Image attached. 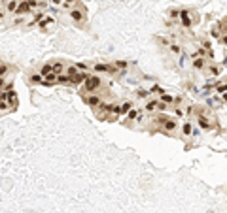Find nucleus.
I'll return each instance as SVG.
<instances>
[{"mask_svg": "<svg viewBox=\"0 0 227 213\" xmlns=\"http://www.w3.org/2000/svg\"><path fill=\"white\" fill-rule=\"evenodd\" d=\"M100 87V77L97 76H87V79L83 81V91L85 92H93Z\"/></svg>", "mask_w": 227, "mask_h": 213, "instance_id": "nucleus-1", "label": "nucleus"}, {"mask_svg": "<svg viewBox=\"0 0 227 213\" xmlns=\"http://www.w3.org/2000/svg\"><path fill=\"white\" fill-rule=\"evenodd\" d=\"M159 124L165 128V130H176V121L174 119H167V117H159Z\"/></svg>", "mask_w": 227, "mask_h": 213, "instance_id": "nucleus-2", "label": "nucleus"}, {"mask_svg": "<svg viewBox=\"0 0 227 213\" xmlns=\"http://www.w3.org/2000/svg\"><path fill=\"white\" fill-rule=\"evenodd\" d=\"M197 123H199V126L203 128V130H208V128H212V124H210V121H208V119H206V117L203 115V113H201V115H199Z\"/></svg>", "mask_w": 227, "mask_h": 213, "instance_id": "nucleus-3", "label": "nucleus"}, {"mask_svg": "<svg viewBox=\"0 0 227 213\" xmlns=\"http://www.w3.org/2000/svg\"><path fill=\"white\" fill-rule=\"evenodd\" d=\"M30 4L29 2H21V4H17V8H15V12L17 13H27V12H30Z\"/></svg>", "mask_w": 227, "mask_h": 213, "instance_id": "nucleus-4", "label": "nucleus"}, {"mask_svg": "<svg viewBox=\"0 0 227 213\" xmlns=\"http://www.w3.org/2000/svg\"><path fill=\"white\" fill-rule=\"evenodd\" d=\"M100 108L106 111H112V113H119V106L117 104H106V106H100Z\"/></svg>", "mask_w": 227, "mask_h": 213, "instance_id": "nucleus-5", "label": "nucleus"}, {"mask_svg": "<svg viewBox=\"0 0 227 213\" xmlns=\"http://www.w3.org/2000/svg\"><path fill=\"white\" fill-rule=\"evenodd\" d=\"M95 70L97 72H112V70H116V68H112V66H108V64H100V62H97Z\"/></svg>", "mask_w": 227, "mask_h": 213, "instance_id": "nucleus-6", "label": "nucleus"}, {"mask_svg": "<svg viewBox=\"0 0 227 213\" xmlns=\"http://www.w3.org/2000/svg\"><path fill=\"white\" fill-rule=\"evenodd\" d=\"M133 110V102H123L119 106V113H129Z\"/></svg>", "mask_w": 227, "mask_h": 213, "instance_id": "nucleus-7", "label": "nucleus"}, {"mask_svg": "<svg viewBox=\"0 0 227 213\" xmlns=\"http://www.w3.org/2000/svg\"><path fill=\"white\" fill-rule=\"evenodd\" d=\"M85 102L89 104V106H100V98L99 96H87Z\"/></svg>", "mask_w": 227, "mask_h": 213, "instance_id": "nucleus-8", "label": "nucleus"}, {"mask_svg": "<svg viewBox=\"0 0 227 213\" xmlns=\"http://www.w3.org/2000/svg\"><path fill=\"white\" fill-rule=\"evenodd\" d=\"M178 15L182 17L184 27H189V25H191V19H189V13H187V12H182V13H178Z\"/></svg>", "mask_w": 227, "mask_h": 213, "instance_id": "nucleus-9", "label": "nucleus"}, {"mask_svg": "<svg viewBox=\"0 0 227 213\" xmlns=\"http://www.w3.org/2000/svg\"><path fill=\"white\" fill-rule=\"evenodd\" d=\"M70 17L74 19V21H81V19H83V13H81L80 9H72V12H70Z\"/></svg>", "mask_w": 227, "mask_h": 213, "instance_id": "nucleus-10", "label": "nucleus"}, {"mask_svg": "<svg viewBox=\"0 0 227 213\" xmlns=\"http://www.w3.org/2000/svg\"><path fill=\"white\" fill-rule=\"evenodd\" d=\"M51 70H53V74L59 76L61 72H63V62H55V64H51Z\"/></svg>", "mask_w": 227, "mask_h": 213, "instance_id": "nucleus-11", "label": "nucleus"}, {"mask_svg": "<svg viewBox=\"0 0 227 213\" xmlns=\"http://www.w3.org/2000/svg\"><path fill=\"white\" fill-rule=\"evenodd\" d=\"M193 66H195L197 70H201V68H204V66H206V60H204V59H195V60H193Z\"/></svg>", "mask_w": 227, "mask_h": 213, "instance_id": "nucleus-12", "label": "nucleus"}, {"mask_svg": "<svg viewBox=\"0 0 227 213\" xmlns=\"http://www.w3.org/2000/svg\"><path fill=\"white\" fill-rule=\"evenodd\" d=\"M157 104H159V100H152V102H149L148 106H146V110H148V111H153V110H157Z\"/></svg>", "mask_w": 227, "mask_h": 213, "instance_id": "nucleus-13", "label": "nucleus"}, {"mask_svg": "<svg viewBox=\"0 0 227 213\" xmlns=\"http://www.w3.org/2000/svg\"><path fill=\"white\" fill-rule=\"evenodd\" d=\"M49 72H53V70H51V64H45V66H44V68H42V72H40V76H42V77H44V76H48V74H49Z\"/></svg>", "mask_w": 227, "mask_h": 213, "instance_id": "nucleus-14", "label": "nucleus"}, {"mask_svg": "<svg viewBox=\"0 0 227 213\" xmlns=\"http://www.w3.org/2000/svg\"><path fill=\"white\" fill-rule=\"evenodd\" d=\"M30 81H32V83H42V76H40V74L30 76Z\"/></svg>", "mask_w": 227, "mask_h": 213, "instance_id": "nucleus-15", "label": "nucleus"}, {"mask_svg": "<svg viewBox=\"0 0 227 213\" xmlns=\"http://www.w3.org/2000/svg\"><path fill=\"white\" fill-rule=\"evenodd\" d=\"M184 134H185V136H189V134H191V123H185L184 124Z\"/></svg>", "mask_w": 227, "mask_h": 213, "instance_id": "nucleus-16", "label": "nucleus"}, {"mask_svg": "<svg viewBox=\"0 0 227 213\" xmlns=\"http://www.w3.org/2000/svg\"><path fill=\"white\" fill-rule=\"evenodd\" d=\"M136 95L140 96V98H148V96H149V91H146V89H140V91L136 92Z\"/></svg>", "mask_w": 227, "mask_h": 213, "instance_id": "nucleus-17", "label": "nucleus"}, {"mask_svg": "<svg viewBox=\"0 0 227 213\" xmlns=\"http://www.w3.org/2000/svg\"><path fill=\"white\" fill-rule=\"evenodd\" d=\"M15 8H17V2H15V0L8 2V12H15Z\"/></svg>", "mask_w": 227, "mask_h": 213, "instance_id": "nucleus-18", "label": "nucleus"}, {"mask_svg": "<svg viewBox=\"0 0 227 213\" xmlns=\"http://www.w3.org/2000/svg\"><path fill=\"white\" fill-rule=\"evenodd\" d=\"M114 68H127V62L125 60H117L116 64H114Z\"/></svg>", "mask_w": 227, "mask_h": 213, "instance_id": "nucleus-19", "label": "nucleus"}, {"mask_svg": "<svg viewBox=\"0 0 227 213\" xmlns=\"http://www.w3.org/2000/svg\"><path fill=\"white\" fill-rule=\"evenodd\" d=\"M74 68H76V70H83V72H85V70H87V64H85V62H78V64H76Z\"/></svg>", "mask_w": 227, "mask_h": 213, "instance_id": "nucleus-20", "label": "nucleus"}, {"mask_svg": "<svg viewBox=\"0 0 227 213\" xmlns=\"http://www.w3.org/2000/svg\"><path fill=\"white\" fill-rule=\"evenodd\" d=\"M165 102H174V98L172 96H168V95H165V92H163V104Z\"/></svg>", "mask_w": 227, "mask_h": 213, "instance_id": "nucleus-21", "label": "nucleus"}, {"mask_svg": "<svg viewBox=\"0 0 227 213\" xmlns=\"http://www.w3.org/2000/svg\"><path fill=\"white\" fill-rule=\"evenodd\" d=\"M170 51H172V53H180V47L178 45H170Z\"/></svg>", "mask_w": 227, "mask_h": 213, "instance_id": "nucleus-22", "label": "nucleus"}, {"mask_svg": "<svg viewBox=\"0 0 227 213\" xmlns=\"http://www.w3.org/2000/svg\"><path fill=\"white\" fill-rule=\"evenodd\" d=\"M72 2H74V0H64V6H66V8H68V6H70V4H72Z\"/></svg>", "mask_w": 227, "mask_h": 213, "instance_id": "nucleus-23", "label": "nucleus"}, {"mask_svg": "<svg viewBox=\"0 0 227 213\" xmlns=\"http://www.w3.org/2000/svg\"><path fill=\"white\" fill-rule=\"evenodd\" d=\"M51 2H53V4H59V0H51Z\"/></svg>", "mask_w": 227, "mask_h": 213, "instance_id": "nucleus-24", "label": "nucleus"}]
</instances>
